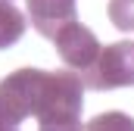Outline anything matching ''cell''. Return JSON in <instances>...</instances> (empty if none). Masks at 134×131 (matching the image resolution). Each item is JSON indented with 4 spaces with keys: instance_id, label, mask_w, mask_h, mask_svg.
Wrapping results in <instances>:
<instances>
[{
    "instance_id": "cell-1",
    "label": "cell",
    "mask_w": 134,
    "mask_h": 131,
    "mask_svg": "<svg viewBox=\"0 0 134 131\" xmlns=\"http://www.w3.org/2000/svg\"><path fill=\"white\" fill-rule=\"evenodd\" d=\"M84 78L75 69L41 72L34 88V109L41 131H72L81 128V109H84Z\"/></svg>"
},
{
    "instance_id": "cell-2",
    "label": "cell",
    "mask_w": 134,
    "mask_h": 131,
    "mask_svg": "<svg viewBox=\"0 0 134 131\" xmlns=\"http://www.w3.org/2000/svg\"><path fill=\"white\" fill-rule=\"evenodd\" d=\"M81 78H84V84L91 91L134 88V41H115V44L103 47L97 63Z\"/></svg>"
},
{
    "instance_id": "cell-3",
    "label": "cell",
    "mask_w": 134,
    "mask_h": 131,
    "mask_svg": "<svg viewBox=\"0 0 134 131\" xmlns=\"http://www.w3.org/2000/svg\"><path fill=\"white\" fill-rule=\"evenodd\" d=\"M41 69H16L0 81V131L19 128L34 109V88H37Z\"/></svg>"
},
{
    "instance_id": "cell-4",
    "label": "cell",
    "mask_w": 134,
    "mask_h": 131,
    "mask_svg": "<svg viewBox=\"0 0 134 131\" xmlns=\"http://www.w3.org/2000/svg\"><path fill=\"white\" fill-rule=\"evenodd\" d=\"M53 44H56V53H59V59L69 66V69H75V72H87L91 66L97 63V56H100V41H97V34L91 31L84 22H78V19H69L63 22L56 34H53Z\"/></svg>"
},
{
    "instance_id": "cell-5",
    "label": "cell",
    "mask_w": 134,
    "mask_h": 131,
    "mask_svg": "<svg viewBox=\"0 0 134 131\" xmlns=\"http://www.w3.org/2000/svg\"><path fill=\"white\" fill-rule=\"evenodd\" d=\"M25 9H28V19L41 37H53L63 22L78 16L75 0H25Z\"/></svg>"
},
{
    "instance_id": "cell-6",
    "label": "cell",
    "mask_w": 134,
    "mask_h": 131,
    "mask_svg": "<svg viewBox=\"0 0 134 131\" xmlns=\"http://www.w3.org/2000/svg\"><path fill=\"white\" fill-rule=\"evenodd\" d=\"M25 28L28 19L22 16V9H16L13 0H0V50H9L16 41H22Z\"/></svg>"
},
{
    "instance_id": "cell-7",
    "label": "cell",
    "mask_w": 134,
    "mask_h": 131,
    "mask_svg": "<svg viewBox=\"0 0 134 131\" xmlns=\"http://www.w3.org/2000/svg\"><path fill=\"white\" fill-rule=\"evenodd\" d=\"M106 13L119 31H134V0H109Z\"/></svg>"
}]
</instances>
